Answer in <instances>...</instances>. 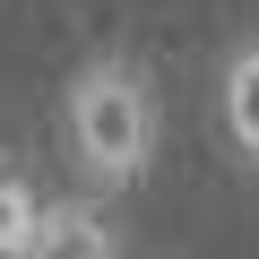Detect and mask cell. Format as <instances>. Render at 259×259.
<instances>
[{"label": "cell", "instance_id": "2", "mask_svg": "<svg viewBox=\"0 0 259 259\" xmlns=\"http://www.w3.org/2000/svg\"><path fill=\"white\" fill-rule=\"evenodd\" d=\"M26 259H121V225L104 216V199H52Z\"/></svg>", "mask_w": 259, "mask_h": 259}, {"label": "cell", "instance_id": "4", "mask_svg": "<svg viewBox=\"0 0 259 259\" xmlns=\"http://www.w3.org/2000/svg\"><path fill=\"white\" fill-rule=\"evenodd\" d=\"M35 225H44V207L26 199V182H0V259H26Z\"/></svg>", "mask_w": 259, "mask_h": 259}, {"label": "cell", "instance_id": "3", "mask_svg": "<svg viewBox=\"0 0 259 259\" xmlns=\"http://www.w3.org/2000/svg\"><path fill=\"white\" fill-rule=\"evenodd\" d=\"M216 121H225L233 156L259 173V35H242L225 52V69H216Z\"/></svg>", "mask_w": 259, "mask_h": 259}, {"label": "cell", "instance_id": "1", "mask_svg": "<svg viewBox=\"0 0 259 259\" xmlns=\"http://www.w3.org/2000/svg\"><path fill=\"white\" fill-rule=\"evenodd\" d=\"M61 121H69V164H78V182H87L95 199L147 182L156 139H164V104H156L147 61H130V52H95V61H78Z\"/></svg>", "mask_w": 259, "mask_h": 259}]
</instances>
